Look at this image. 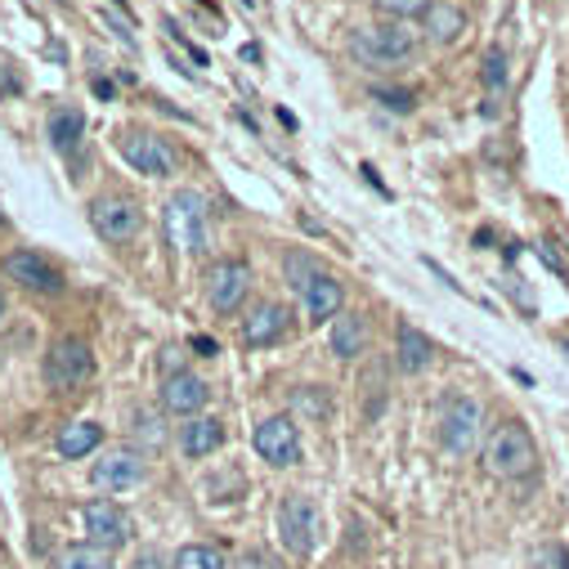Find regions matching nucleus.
I'll return each instance as SVG.
<instances>
[{
  "instance_id": "obj_14",
  "label": "nucleus",
  "mask_w": 569,
  "mask_h": 569,
  "mask_svg": "<svg viewBox=\"0 0 569 569\" xmlns=\"http://www.w3.org/2000/svg\"><path fill=\"white\" fill-rule=\"evenodd\" d=\"M288 332H292V310H288V306H278V301L256 306V310L247 315V323H242V341H247L251 350H260V346H278Z\"/></svg>"
},
{
  "instance_id": "obj_4",
  "label": "nucleus",
  "mask_w": 569,
  "mask_h": 569,
  "mask_svg": "<svg viewBox=\"0 0 569 569\" xmlns=\"http://www.w3.org/2000/svg\"><path fill=\"white\" fill-rule=\"evenodd\" d=\"M350 50H355L363 63L386 68V63H399V59H408V54L417 50V32H412V28H403V23L359 28V32H355V41H350Z\"/></svg>"
},
{
  "instance_id": "obj_1",
  "label": "nucleus",
  "mask_w": 569,
  "mask_h": 569,
  "mask_svg": "<svg viewBox=\"0 0 569 569\" xmlns=\"http://www.w3.org/2000/svg\"><path fill=\"white\" fill-rule=\"evenodd\" d=\"M162 229H167V242L176 251L202 256L211 247V211H207V198L193 193V189H180L167 202V211H162Z\"/></svg>"
},
{
  "instance_id": "obj_31",
  "label": "nucleus",
  "mask_w": 569,
  "mask_h": 569,
  "mask_svg": "<svg viewBox=\"0 0 569 569\" xmlns=\"http://www.w3.org/2000/svg\"><path fill=\"white\" fill-rule=\"evenodd\" d=\"M162 368H167V377H176V372H184V350H162Z\"/></svg>"
},
{
  "instance_id": "obj_10",
  "label": "nucleus",
  "mask_w": 569,
  "mask_h": 569,
  "mask_svg": "<svg viewBox=\"0 0 569 569\" xmlns=\"http://www.w3.org/2000/svg\"><path fill=\"white\" fill-rule=\"evenodd\" d=\"M139 220L144 216H139V202H130V198H94L90 202V224L108 242H130L139 233Z\"/></svg>"
},
{
  "instance_id": "obj_7",
  "label": "nucleus",
  "mask_w": 569,
  "mask_h": 569,
  "mask_svg": "<svg viewBox=\"0 0 569 569\" xmlns=\"http://www.w3.org/2000/svg\"><path fill=\"white\" fill-rule=\"evenodd\" d=\"M480 421H485V412H480L476 399H467V395L445 399V412H440V440H445V449H449L453 458H467V453L480 445Z\"/></svg>"
},
{
  "instance_id": "obj_33",
  "label": "nucleus",
  "mask_w": 569,
  "mask_h": 569,
  "mask_svg": "<svg viewBox=\"0 0 569 569\" xmlns=\"http://www.w3.org/2000/svg\"><path fill=\"white\" fill-rule=\"evenodd\" d=\"M193 350H198V355H216V341H211V337H193Z\"/></svg>"
},
{
  "instance_id": "obj_30",
  "label": "nucleus",
  "mask_w": 569,
  "mask_h": 569,
  "mask_svg": "<svg viewBox=\"0 0 569 569\" xmlns=\"http://www.w3.org/2000/svg\"><path fill=\"white\" fill-rule=\"evenodd\" d=\"M372 94H377V99H386V108H399V112H408V108H412L403 90H372Z\"/></svg>"
},
{
  "instance_id": "obj_11",
  "label": "nucleus",
  "mask_w": 569,
  "mask_h": 569,
  "mask_svg": "<svg viewBox=\"0 0 569 569\" xmlns=\"http://www.w3.org/2000/svg\"><path fill=\"white\" fill-rule=\"evenodd\" d=\"M0 269H6L10 282H19V288H28V292H59L63 288V273L41 251H28V247L10 251Z\"/></svg>"
},
{
  "instance_id": "obj_16",
  "label": "nucleus",
  "mask_w": 569,
  "mask_h": 569,
  "mask_svg": "<svg viewBox=\"0 0 569 569\" xmlns=\"http://www.w3.org/2000/svg\"><path fill=\"white\" fill-rule=\"evenodd\" d=\"M220 445H224V426L216 417H189L180 426V449L189 458H211Z\"/></svg>"
},
{
  "instance_id": "obj_28",
  "label": "nucleus",
  "mask_w": 569,
  "mask_h": 569,
  "mask_svg": "<svg viewBox=\"0 0 569 569\" xmlns=\"http://www.w3.org/2000/svg\"><path fill=\"white\" fill-rule=\"evenodd\" d=\"M533 569H569V551L565 547H542L538 556H533Z\"/></svg>"
},
{
  "instance_id": "obj_27",
  "label": "nucleus",
  "mask_w": 569,
  "mask_h": 569,
  "mask_svg": "<svg viewBox=\"0 0 569 569\" xmlns=\"http://www.w3.org/2000/svg\"><path fill=\"white\" fill-rule=\"evenodd\" d=\"M431 0H377V10H386L390 19H412V14H421Z\"/></svg>"
},
{
  "instance_id": "obj_21",
  "label": "nucleus",
  "mask_w": 569,
  "mask_h": 569,
  "mask_svg": "<svg viewBox=\"0 0 569 569\" xmlns=\"http://www.w3.org/2000/svg\"><path fill=\"white\" fill-rule=\"evenodd\" d=\"M81 134H86V112L81 108H54V117H50V144L59 153H72L81 144Z\"/></svg>"
},
{
  "instance_id": "obj_35",
  "label": "nucleus",
  "mask_w": 569,
  "mask_h": 569,
  "mask_svg": "<svg viewBox=\"0 0 569 569\" xmlns=\"http://www.w3.org/2000/svg\"><path fill=\"white\" fill-rule=\"evenodd\" d=\"M0 315H6V297H0Z\"/></svg>"
},
{
  "instance_id": "obj_25",
  "label": "nucleus",
  "mask_w": 569,
  "mask_h": 569,
  "mask_svg": "<svg viewBox=\"0 0 569 569\" xmlns=\"http://www.w3.org/2000/svg\"><path fill=\"white\" fill-rule=\"evenodd\" d=\"M431 32H436L440 41H453V37L462 32V14L449 10V6H436V0H431Z\"/></svg>"
},
{
  "instance_id": "obj_32",
  "label": "nucleus",
  "mask_w": 569,
  "mask_h": 569,
  "mask_svg": "<svg viewBox=\"0 0 569 569\" xmlns=\"http://www.w3.org/2000/svg\"><path fill=\"white\" fill-rule=\"evenodd\" d=\"M301 403H306V408H310V412H328V403H319V399H315V395H310V386H306V390H301Z\"/></svg>"
},
{
  "instance_id": "obj_23",
  "label": "nucleus",
  "mask_w": 569,
  "mask_h": 569,
  "mask_svg": "<svg viewBox=\"0 0 569 569\" xmlns=\"http://www.w3.org/2000/svg\"><path fill=\"white\" fill-rule=\"evenodd\" d=\"M176 569H224V551L207 547V542H189V547H180Z\"/></svg>"
},
{
  "instance_id": "obj_2",
  "label": "nucleus",
  "mask_w": 569,
  "mask_h": 569,
  "mask_svg": "<svg viewBox=\"0 0 569 569\" xmlns=\"http://www.w3.org/2000/svg\"><path fill=\"white\" fill-rule=\"evenodd\" d=\"M485 467H489L493 476H502V480H525V476H533V467H538V445H533V436L525 431L520 421H502L498 431L489 436V445H485Z\"/></svg>"
},
{
  "instance_id": "obj_3",
  "label": "nucleus",
  "mask_w": 569,
  "mask_h": 569,
  "mask_svg": "<svg viewBox=\"0 0 569 569\" xmlns=\"http://www.w3.org/2000/svg\"><path fill=\"white\" fill-rule=\"evenodd\" d=\"M46 386L50 390H81L94 377V355L81 337H63L46 350Z\"/></svg>"
},
{
  "instance_id": "obj_17",
  "label": "nucleus",
  "mask_w": 569,
  "mask_h": 569,
  "mask_svg": "<svg viewBox=\"0 0 569 569\" xmlns=\"http://www.w3.org/2000/svg\"><path fill=\"white\" fill-rule=\"evenodd\" d=\"M99 445H103V426H99V421H68L63 431H59V440H54L59 458H68V462L90 458Z\"/></svg>"
},
{
  "instance_id": "obj_34",
  "label": "nucleus",
  "mask_w": 569,
  "mask_h": 569,
  "mask_svg": "<svg viewBox=\"0 0 569 569\" xmlns=\"http://www.w3.org/2000/svg\"><path fill=\"white\" fill-rule=\"evenodd\" d=\"M242 569H264V560H260V556H247V560H242Z\"/></svg>"
},
{
  "instance_id": "obj_20",
  "label": "nucleus",
  "mask_w": 569,
  "mask_h": 569,
  "mask_svg": "<svg viewBox=\"0 0 569 569\" xmlns=\"http://www.w3.org/2000/svg\"><path fill=\"white\" fill-rule=\"evenodd\" d=\"M431 359H436L431 337L417 332L412 323H403V328H399V350H395V363H399L403 372H421V368H431Z\"/></svg>"
},
{
  "instance_id": "obj_15",
  "label": "nucleus",
  "mask_w": 569,
  "mask_h": 569,
  "mask_svg": "<svg viewBox=\"0 0 569 569\" xmlns=\"http://www.w3.org/2000/svg\"><path fill=\"white\" fill-rule=\"evenodd\" d=\"M207 399H211V390L198 372H176L162 381V408L176 417H198L207 408Z\"/></svg>"
},
{
  "instance_id": "obj_18",
  "label": "nucleus",
  "mask_w": 569,
  "mask_h": 569,
  "mask_svg": "<svg viewBox=\"0 0 569 569\" xmlns=\"http://www.w3.org/2000/svg\"><path fill=\"white\" fill-rule=\"evenodd\" d=\"M341 306H346V288H341L332 273H319V278L310 282V292H306V315H310L315 323H323V319H337Z\"/></svg>"
},
{
  "instance_id": "obj_12",
  "label": "nucleus",
  "mask_w": 569,
  "mask_h": 569,
  "mask_svg": "<svg viewBox=\"0 0 569 569\" xmlns=\"http://www.w3.org/2000/svg\"><path fill=\"white\" fill-rule=\"evenodd\" d=\"M207 282H211L207 297H211L216 315H233L247 301V292H251V264L247 260H220Z\"/></svg>"
},
{
  "instance_id": "obj_26",
  "label": "nucleus",
  "mask_w": 569,
  "mask_h": 569,
  "mask_svg": "<svg viewBox=\"0 0 569 569\" xmlns=\"http://www.w3.org/2000/svg\"><path fill=\"white\" fill-rule=\"evenodd\" d=\"M485 86H489V90H502V86H507V54H502L498 46L485 54Z\"/></svg>"
},
{
  "instance_id": "obj_6",
  "label": "nucleus",
  "mask_w": 569,
  "mask_h": 569,
  "mask_svg": "<svg viewBox=\"0 0 569 569\" xmlns=\"http://www.w3.org/2000/svg\"><path fill=\"white\" fill-rule=\"evenodd\" d=\"M319 529H323V516H319V507L306 493L282 498V507H278V533H282V542H288L292 556H310L315 542H319Z\"/></svg>"
},
{
  "instance_id": "obj_13",
  "label": "nucleus",
  "mask_w": 569,
  "mask_h": 569,
  "mask_svg": "<svg viewBox=\"0 0 569 569\" xmlns=\"http://www.w3.org/2000/svg\"><path fill=\"white\" fill-rule=\"evenodd\" d=\"M144 453H134V449H112L103 453L94 467H90V480L94 489H108V493H121V489H134L139 480H144Z\"/></svg>"
},
{
  "instance_id": "obj_22",
  "label": "nucleus",
  "mask_w": 569,
  "mask_h": 569,
  "mask_svg": "<svg viewBox=\"0 0 569 569\" xmlns=\"http://www.w3.org/2000/svg\"><path fill=\"white\" fill-rule=\"evenodd\" d=\"M54 569H112V551L94 542H77L54 556Z\"/></svg>"
},
{
  "instance_id": "obj_24",
  "label": "nucleus",
  "mask_w": 569,
  "mask_h": 569,
  "mask_svg": "<svg viewBox=\"0 0 569 569\" xmlns=\"http://www.w3.org/2000/svg\"><path fill=\"white\" fill-rule=\"evenodd\" d=\"M282 273H288V288L306 297V292H310V282L319 278V264H315V256L292 251V256H288V264H282Z\"/></svg>"
},
{
  "instance_id": "obj_8",
  "label": "nucleus",
  "mask_w": 569,
  "mask_h": 569,
  "mask_svg": "<svg viewBox=\"0 0 569 569\" xmlns=\"http://www.w3.org/2000/svg\"><path fill=\"white\" fill-rule=\"evenodd\" d=\"M256 453L269 467H297L301 462V431L292 417H269L256 426Z\"/></svg>"
},
{
  "instance_id": "obj_5",
  "label": "nucleus",
  "mask_w": 569,
  "mask_h": 569,
  "mask_svg": "<svg viewBox=\"0 0 569 569\" xmlns=\"http://www.w3.org/2000/svg\"><path fill=\"white\" fill-rule=\"evenodd\" d=\"M117 149H121V158H126L139 176H171V171L180 167V153L171 149V139L149 134V130H126V134L117 139Z\"/></svg>"
},
{
  "instance_id": "obj_19",
  "label": "nucleus",
  "mask_w": 569,
  "mask_h": 569,
  "mask_svg": "<svg viewBox=\"0 0 569 569\" xmlns=\"http://www.w3.org/2000/svg\"><path fill=\"white\" fill-rule=\"evenodd\" d=\"M328 341H332V355H337V359H359L363 346H368V323H363L359 315H346V310H341V315L332 319V337H328Z\"/></svg>"
},
{
  "instance_id": "obj_9",
  "label": "nucleus",
  "mask_w": 569,
  "mask_h": 569,
  "mask_svg": "<svg viewBox=\"0 0 569 569\" xmlns=\"http://www.w3.org/2000/svg\"><path fill=\"white\" fill-rule=\"evenodd\" d=\"M81 525H86V542H94V547H126L130 542V533H134V525H130V516L117 507V502H108V498H99V502H86V511H81Z\"/></svg>"
},
{
  "instance_id": "obj_29",
  "label": "nucleus",
  "mask_w": 569,
  "mask_h": 569,
  "mask_svg": "<svg viewBox=\"0 0 569 569\" xmlns=\"http://www.w3.org/2000/svg\"><path fill=\"white\" fill-rule=\"evenodd\" d=\"M134 431H139V440L162 445V431H158V417H153V412H139V417H134Z\"/></svg>"
}]
</instances>
